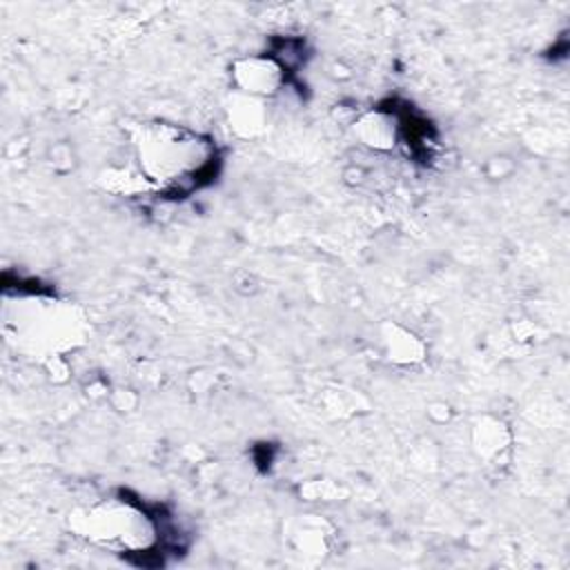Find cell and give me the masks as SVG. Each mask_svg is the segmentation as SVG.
I'll use <instances>...</instances> for the list:
<instances>
[{
  "mask_svg": "<svg viewBox=\"0 0 570 570\" xmlns=\"http://www.w3.org/2000/svg\"><path fill=\"white\" fill-rule=\"evenodd\" d=\"M67 528L89 546L142 554L158 543V523L134 499L105 497L89 505H78L67 514Z\"/></svg>",
  "mask_w": 570,
  "mask_h": 570,
  "instance_id": "cell-3",
  "label": "cell"
},
{
  "mask_svg": "<svg viewBox=\"0 0 570 570\" xmlns=\"http://www.w3.org/2000/svg\"><path fill=\"white\" fill-rule=\"evenodd\" d=\"M287 543L294 552L305 559H323L334 539V528L325 517L318 514H296L285 528Z\"/></svg>",
  "mask_w": 570,
  "mask_h": 570,
  "instance_id": "cell-6",
  "label": "cell"
},
{
  "mask_svg": "<svg viewBox=\"0 0 570 570\" xmlns=\"http://www.w3.org/2000/svg\"><path fill=\"white\" fill-rule=\"evenodd\" d=\"M111 403H114V407H116V410H120V412H129V410H134V407H136L138 396H136L131 390H122V387H118V390H114V392H111Z\"/></svg>",
  "mask_w": 570,
  "mask_h": 570,
  "instance_id": "cell-12",
  "label": "cell"
},
{
  "mask_svg": "<svg viewBox=\"0 0 570 570\" xmlns=\"http://www.w3.org/2000/svg\"><path fill=\"white\" fill-rule=\"evenodd\" d=\"M98 185L116 196H138V194H154L149 183L142 178V174L136 169V165H118V167H105L98 174Z\"/></svg>",
  "mask_w": 570,
  "mask_h": 570,
  "instance_id": "cell-10",
  "label": "cell"
},
{
  "mask_svg": "<svg viewBox=\"0 0 570 570\" xmlns=\"http://www.w3.org/2000/svg\"><path fill=\"white\" fill-rule=\"evenodd\" d=\"M379 338L385 358L399 367H414L428 358L425 341L399 321H383L379 325Z\"/></svg>",
  "mask_w": 570,
  "mask_h": 570,
  "instance_id": "cell-7",
  "label": "cell"
},
{
  "mask_svg": "<svg viewBox=\"0 0 570 570\" xmlns=\"http://www.w3.org/2000/svg\"><path fill=\"white\" fill-rule=\"evenodd\" d=\"M352 134L356 140L376 154H390L399 147L401 122L394 111L367 109L352 120Z\"/></svg>",
  "mask_w": 570,
  "mask_h": 570,
  "instance_id": "cell-5",
  "label": "cell"
},
{
  "mask_svg": "<svg viewBox=\"0 0 570 570\" xmlns=\"http://www.w3.org/2000/svg\"><path fill=\"white\" fill-rule=\"evenodd\" d=\"M134 165L151 191L185 189L198 183L216 160L207 134L167 120H140L129 127Z\"/></svg>",
  "mask_w": 570,
  "mask_h": 570,
  "instance_id": "cell-2",
  "label": "cell"
},
{
  "mask_svg": "<svg viewBox=\"0 0 570 570\" xmlns=\"http://www.w3.org/2000/svg\"><path fill=\"white\" fill-rule=\"evenodd\" d=\"M301 494L309 501H336L345 494V490L330 479H318V481H307L305 485H301Z\"/></svg>",
  "mask_w": 570,
  "mask_h": 570,
  "instance_id": "cell-11",
  "label": "cell"
},
{
  "mask_svg": "<svg viewBox=\"0 0 570 570\" xmlns=\"http://www.w3.org/2000/svg\"><path fill=\"white\" fill-rule=\"evenodd\" d=\"M0 327L16 354L42 367L82 350L91 336L87 312L76 301L49 292H4Z\"/></svg>",
  "mask_w": 570,
  "mask_h": 570,
  "instance_id": "cell-1",
  "label": "cell"
},
{
  "mask_svg": "<svg viewBox=\"0 0 570 570\" xmlns=\"http://www.w3.org/2000/svg\"><path fill=\"white\" fill-rule=\"evenodd\" d=\"M229 76L238 94L256 100L274 98L285 85V67L267 53L236 58L229 67Z\"/></svg>",
  "mask_w": 570,
  "mask_h": 570,
  "instance_id": "cell-4",
  "label": "cell"
},
{
  "mask_svg": "<svg viewBox=\"0 0 570 570\" xmlns=\"http://www.w3.org/2000/svg\"><path fill=\"white\" fill-rule=\"evenodd\" d=\"M227 120L236 136L256 138L267 129V109L265 100H256L243 94H236L227 107Z\"/></svg>",
  "mask_w": 570,
  "mask_h": 570,
  "instance_id": "cell-9",
  "label": "cell"
},
{
  "mask_svg": "<svg viewBox=\"0 0 570 570\" xmlns=\"http://www.w3.org/2000/svg\"><path fill=\"white\" fill-rule=\"evenodd\" d=\"M470 445L479 459L497 463L512 448V430L503 419L494 414H481L470 425Z\"/></svg>",
  "mask_w": 570,
  "mask_h": 570,
  "instance_id": "cell-8",
  "label": "cell"
}]
</instances>
